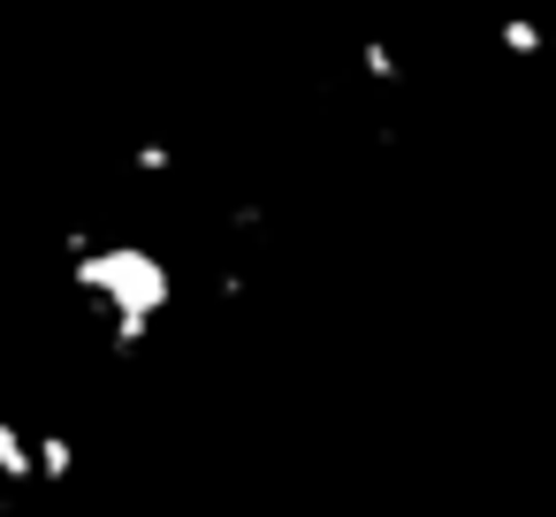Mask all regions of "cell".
<instances>
[{"mask_svg":"<svg viewBox=\"0 0 556 517\" xmlns=\"http://www.w3.org/2000/svg\"><path fill=\"white\" fill-rule=\"evenodd\" d=\"M0 479H31V441L0 418Z\"/></svg>","mask_w":556,"mask_h":517,"instance_id":"obj_1","label":"cell"}]
</instances>
